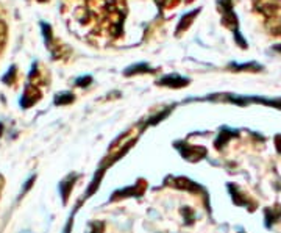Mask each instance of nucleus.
<instances>
[{
  "mask_svg": "<svg viewBox=\"0 0 281 233\" xmlns=\"http://www.w3.org/2000/svg\"><path fill=\"white\" fill-rule=\"evenodd\" d=\"M74 100V95L69 94V93H63V94H58L55 97V103L56 105H66V103H70Z\"/></svg>",
  "mask_w": 281,
  "mask_h": 233,
  "instance_id": "20e7f679",
  "label": "nucleus"
},
{
  "mask_svg": "<svg viewBox=\"0 0 281 233\" xmlns=\"http://www.w3.org/2000/svg\"><path fill=\"white\" fill-rule=\"evenodd\" d=\"M206 155V149L203 147H195V145H186L183 149V157L186 160H190V161H195V160H200L203 158Z\"/></svg>",
  "mask_w": 281,
  "mask_h": 233,
  "instance_id": "f257e3e1",
  "label": "nucleus"
},
{
  "mask_svg": "<svg viewBox=\"0 0 281 233\" xmlns=\"http://www.w3.org/2000/svg\"><path fill=\"white\" fill-rule=\"evenodd\" d=\"M91 80H93L91 77H83V79H78V80H77V85H78V86H88Z\"/></svg>",
  "mask_w": 281,
  "mask_h": 233,
  "instance_id": "423d86ee",
  "label": "nucleus"
},
{
  "mask_svg": "<svg viewBox=\"0 0 281 233\" xmlns=\"http://www.w3.org/2000/svg\"><path fill=\"white\" fill-rule=\"evenodd\" d=\"M275 145H277L278 152L281 153V135H278V137L275 138Z\"/></svg>",
  "mask_w": 281,
  "mask_h": 233,
  "instance_id": "0eeeda50",
  "label": "nucleus"
},
{
  "mask_svg": "<svg viewBox=\"0 0 281 233\" xmlns=\"http://www.w3.org/2000/svg\"><path fill=\"white\" fill-rule=\"evenodd\" d=\"M38 99H39V91L36 88H33V86L28 85L25 88V94H24L22 100H21V105L24 106V108H28V106L33 105Z\"/></svg>",
  "mask_w": 281,
  "mask_h": 233,
  "instance_id": "f03ea898",
  "label": "nucleus"
},
{
  "mask_svg": "<svg viewBox=\"0 0 281 233\" xmlns=\"http://www.w3.org/2000/svg\"><path fill=\"white\" fill-rule=\"evenodd\" d=\"M159 2H161V3H175L174 0H159Z\"/></svg>",
  "mask_w": 281,
  "mask_h": 233,
  "instance_id": "6e6552de",
  "label": "nucleus"
},
{
  "mask_svg": "<svg viewBox=\"0 0 281 233\" xmlns=\"http://www.w3.org/2000/svg\"><path fill=\"white\" fill-rule=\"evenodd\" d=\"M89 227H91V230H89L88 233H102V230H103L102 222H94V224H91Z\"/></svg>",
  "mask_w": 281,
  "mask_h": 233,
  "instance_id": "39448f33",
  "label": "nucleus"
},
{
  "mask_svg": "<svg viewBox=\"0 0 281 233\" xmlns=\"http://www.w3.org/2000/svg\"><path fill=\"white\" fill-rule=\"evenodd\" d=\"M159 85H164V86H172V88H182V86L187 85L186 79H182L178 75H167L164 79L159 80Z\"/></svg>",
  "mask_w": 281,
  "mask_h": 233,
  "instance_id": "7ed1b4c3",
  "label": "nucleus"
}]
</instances>
